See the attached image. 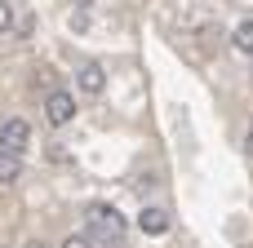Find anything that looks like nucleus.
<instances>
[{"label": "nucleus", "instance_id": "nucleus-1", "mask_svg": "<svg viewBox=\"0 0 253 248\" xmlns=\"http://www.w3.org/2000/svg\"><path fill=\"white\" fill-rule=\"evenodd\" d=\"M84 226H89L93 240H102V244H120L129 222H125L120 209H111V204H89V209H84Z\"/></svg>", "mask_w": 253, "mask_h": 248}, {"label": "nucleus", "instance_id": "nucleus-2", "mask_svg": "<svg viewBox=\"0 0 253 248\" xmlns=\"http://www.w3.org/2000/svg\"><path fill=\"white\" fill-rule=\"evenodd\" d=\"M44 120H49L53 129L71 124V120H76V98H71V93H62V89H53V93L44 98Z\"/></svg>", "mask_w": 253, "mask_h": 248}, {"label": "nucleus", "instance_id": "nucleus-3", "mask_svg": "<svg viewBox=\"0 0 253 248\" xmlns=\"http://www.w3.org/2000/svg\"><path fill=\"white\" fill-rule=\"evenodd\" d=\"M27 142H31L27 120H18V115H13V120H4V124H0V146H4V151H22Z\"/></svg>", "mask_w": 253, "mask_h": 248}, {"label": "nucleus", "instance_id": "nucleus-4", "mask_svg": "<svg viewBox=\"0 0 253 248\" xmlns=\"http://www.w3.org/2000/svg\"><path fill=\"white\" fill-rule=\"evenodd\" d=\"M76 84H80V93H89V98H98V93L107 89V71H102L98 62H84V67L76 71Z\"/></svg>", "mask_w": 253, "mask_h": 248}, {"label": "nucleus", "instance_id": "nucleus-5", "mask_svg": "<svg viewBox=\"0 0 253 248\" xmlns=\"http://www.w3.org/2000/svg\"><path fill=\"white\" fill-rule=\"evenodd\" d=\"M138 231H142V235H165V231H169V213H165V209H142Z\"/></svg>", "mask_w": 253, "mask_h": 248}, {"label": "nucleus", "instance_id": "nucleus-6", "mask_svg": "<svg viewBox=\"0 0 253 248\" xmlns=\"http://www.w3.org/2000/svg\"><path fill=\"white\" fill-rule=\"evenodd\" d=\"M22 177V160H18V151H4L0 146V186H13Z\"/></svg>", "mask_w": 253, "mask_h": 248}, {"label": "nucleus", "instance_id": "nucleus-7", "mask_svg": "<svg viewBox=\"0 0 253 248\" xmlns=\"http://www.w3.org/2000/svg\"><path fill=\"white\" fill-rule=\"evenodd\" d=\"M231 44H236V53L253 58V22H240V27L231 31Z\"/></svg>", "mask_w": 253, "mask_h": 248}, {"label": "nucleus", "instance_id": "nucleus-8", "mask_svg": "<svg viewBox=\"0 0 253 248\" xmlns=\"http://www.w3.org/2000/svg\"><path fill=\"white\" fill-rule=\"evenodd\" d=\"M9 27H13V4L0 0V35H9Z\"/></svg>", "mask_w": 253, "mask_h": 248}, {"label": "nucleus", "instance_id": "nucleus-9", "mask_svg": "<svg viewBox=\"0 0 253 248\" xmlns=\"http://www.w3.org/2000/svg\"><path fill=\"white\" fill-rule=\"evenodd\" d=\"M62 248H93V235H67Z\"/></svg>", "mask_w": 253, "mask_h": 248}, {"label": "nucleus", "instance_id": "nucleus-10", "mask_svg": "<svg viewBox=\"0 0 253 248\" xmlns=\"http://www.w3.org/2000/svg\"><path fill=\"white\" fill-rule=\"evenodd\" d=\"M245 151L253 155V124H249V133H245Z\"/></svg>", "mask_w": 253, "mask_h": 248}, {"label": "nucleus", "instance_id": "nucleus-11", "mask_svg": "<svg viewBox=\"0 0 253 248\" xmlns=\"http://www.w3.org/2000/svg\"><path fill=\"white\" fill-rule=\"evenodd\" d=\"M89 4H93V0H76V9H89Z\"/></svg>", "mask_w": 253, "mask_h": 248}, {"label": "nucleus", "instance_id": "nucleus-12", "mask_svg": "<svg viewBox=\"0 0 253 248\" xmlns=\"http://www.w3.org/2000/svg\"><path fill=\"white\" fill-rule=\"evenodd\" d=\"M27 248H49V244H40V240H31V244H27Z\"/></svg>", "mask_w": 253, "mask_h": 248}, {"label": "nucleus", "instance_id": "nucleus-13", "mask_svg": "<svg viewBox=\"0 0 253 248\" xmlns=\"http://www.w3.org/2000/svg\"><path fill=\"white\" fill-rule=\"evenodd\" d=\"M111 248H125V244H111Z\"/></svg>", "mask_w": 253, "mask_h": 248}]
</instances>
